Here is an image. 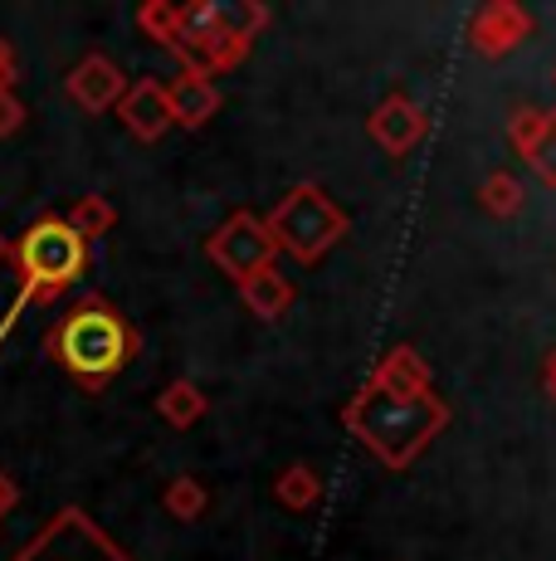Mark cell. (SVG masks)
Here are the masks:
<instances>
[{"instance_id": "cell-1", "label": "cell", "mask_w": 556, "mask_h": 561, "mask_svg": "<svg viewBox=\"0 0 556 561\" xmlns=\"http://www.w3.org/2000/svg\"><path fill=\"white\" fill-rule=\"evenodd\" d=\"M444 420H449V410L435 401V396L395 401V396L377 391V386H367V391L347 405L351 435L386 463V469H410V459L440 435Z\"/></svg>"}, {"instance_id": "cell-2", "label": "cell", "mask_w": 556, "mask_h": 561, "mask_svg": "<svg viewBox=\"0 0 556 561\" xmlns=\"http://www.w3.org/2000/svg\"><path fill=\"white\" fill-rule=\"evenodd\" d=\"M55 357L73 381H83L89 391L108 386L132 357V328L108 308V304H79L49 337Z\"/></svg>"}, {"instance_id": "cell-3", "label": "cell", "mask_w": 556, "mask_h": 561, "mask_svg": "<svg viewBox=\"0 0 556 561\" xmlns=\"http://www.w3.org/2000/svg\"><path fill=\"white\" fill-rule=\"evenodd\" d=\"M264 225H269L278 250L303 259V264H317V259L333 250V244L347 240V230H351L347 210H341V205L327 196L323 186H313V181L288 186L283 201L264 215Z\"/></svg>"}, {"instance_id": "cell-4", "label": "cell", "mask_w": 556, "mask_h": 561, "mask_svg": "<svg viewBox=\"0 0 556 561\" xmlns=\"http://www.w3.org/2000/svg\"><path fill=\"white\" fill-rule=\"evenodd\" d=\"M15 259H20V268H25L30 288H39V294H59V288H69L73 278L83 274L89 244H83V234L73 230L69 220H39V225L25 230Z\"/></svg>"}, {"instance_id": "cell-5", "label": "cell", "mask_w": 556, "mask_h": 561, "mask_svg": "<svg viewBox=\"0 0 556 561\" xmlns=\"http://www.w3.org/2000/svg\"><path fill=\"white\" fill-rule=\"evenodd\" d=\"M206 254H210V264H216L220 274H230L234 284H244V278H254L259 268H274L278 244H274L269 225H264V215L234 210L230 220H224L220 230L210 234Z\"/></svg>"}, {"instance_id": "cell-6", "label": "cell", "mask_w": 556, "mask_h": 561, "mask_svg": "<svg viewBox=\"0 0 556 561\" xmlns=\"http://www.w3.org/2000/svg\"><path fill=\"white\" fill-rule=\"evenodd\" d=\"M367 133L386 157H410L415 147L425 142V133H430V117H425V107L415 99H405V93H386V99L377 103V113L367 117Z\"/></svg>"}, {"instance_id": "cell-7", "label": "cell", "mask_w": 556, "mask_h": 561, "mask_svg": "<svg viewBox=\"0 0 556 561\" xmlns=\"http://www.w3.org/2000/svg\"><path fill=\"white\" fill-rule=\"evenodd\" d=\"M508 137L518 147V157L556 191V113H547V107H518L508 123Z\"/></svg>"}, {"instance_id": "cell-8", "label": "cell", "mask_w": 556, "mask_h": 561, "mask_svg": "<svg viewBox=\"0 0 556 561\" xmlns=\"http://www.w3.org/2000/svg\"><path fill=\"white\" fill-rule=\"evenodd\" d=\"M528 35H532V15L522 5H512V0H494V5H484L474 15V25H468V39H474V49L488 54V59H502V54H512Z\"/></svg>"}, {"instance_id": "cell-9", "label": "cell", "mask_w": 556, "mask_h": 561, "mask_svg": "<svg viewBox=\"0 0 556 561\" xmlns=\"http://www.w3.org/2000/svg\"><path fill=\"white\" fill-rule=\"evenodd\" d=\"M371 386H377V391H386V396H395V401H420V396H435L430 391V386H435L430 362H425L415 347L386 352L381 366H377V376H371Z\"/></svg>"}, {"instance_id": "cell-10", "label": "cell", "mask_w": 556, "mask_h": 561, "mask_svg": "<svg viewBox=\"0 0 556 561\" xmlns=\"http://www.w3.org/2000/svg\"><path fill=\"white\" fill-rule=\"evenodd\" d=\"M166 107H171V123H181V127H206L210 117L220 113V89L206 79V73L186 69L176 83H166Z\"/></svg>"}, {"instance_id": "cell-11", "label": "cell", "mask_w": 556, "mask_h": 561, "mask_svg": "<svg viewBox=\"0 0 556 561\" xmlns=\"http://www.w3.org/2000/svg\"><path fill=\"white\" fill-rule=\"evenodd\" d=\"M123 123L127 133H137L142 142H157V137L171 127V107H166V83L142 79L137 89L123 93Z\"/></svg>"}, {"instance_id": "cell-12", "label": "cell", "mask_w": 556, "mask_h": 561, "mask_svg": "<svg viewBox=\"0 0 556 561\" xmlns=\"http://www.w3.org/2000/svg\"><path fill=\"white\" fill-rule=\"evenodd\" d=\"M69 93H73V99H79L83 107H89V113H103V107L123 103L127 79L117 73V64H108V59H89V64H79V69H73Z\"/></svg>"}, {"instance_id": "cell-13", "label": "cell", "mask_w": 556, "mask_h": 561, "mask_svg": "<svg viewBox=\"0 0 556 561\" xmlns=\"http://www.w3.org/2000/svg\"><path fill=\"white\" fill-rule=\"evenodd\" d=\"M240 298H244V308H250L254 318L278 322L288 308H293V284H288L278 268H259L254 278H244L240 284Z\"/></svg>"}, {"instance_id": "cell-14", "label": "cell", "mask_w": 556, "mask_h": 561, "mask_svg": "<svg viewBox=\"0 0 556 561\" xmlns=\"http://www.w3.org/2000/svg\"><path fill=\"white\" fill-rule=\"evenodd\" d=\"M157 415L176 430H190L200 415H206V391L190 381H171L162 396H157Z\"/></svg>"}, {"instance_id": "cell-15", "label": "cell", "mask_w": 556, "mask_h": 561, "mask_svg": "<svg viewBox=\"0 0 556 561\" xmlns=\"http://www.w3.org/2000/svg\"><path fill=\"white\" fill-rule=\"evenodd\" d=\"M317 493H323V483H317L313 463H288V469L274 479V499L283 503L288 513H308L317 503Z\"/></svg>"}, {"instance_id": "cell-16", "label": "cell", "mask_w": 556, "mask_h": 561, "mask_svg": "<svg viewBox=\"0 0 556 561\" xmlns=\"http://www.w3.org/2000/svg\"><path fill=\"white\" fill-rule=\"evenodd\" d=\"M522 201L528 196H522V181L512 176V171H494V176L478 186V205H484L494 220H512V215L522 210Z\"/></svg>"}, {"instance_id": "cell-17", "label": "cell", "mask_w": 556, "mask_h": 561, "mask_svg": "<svg viewBox=\"0 0 556 561\" xmlns=\"http://www.w3.org/2000/svg\"><path fill=\"white\" fill-rule=\"evenodd\" d=\"M166 508H171V517H181V523H196V517L210 508L206 483H200V479H176L166 489Z\"/></svg>"}, {"instance_id": "cell-18", "label": "cell", "mask_w": 556, "mask_h": 561, "mask_svg": "<svg viewBox=\"0 0 556 561\" xmlns=\"http://www.w3.org/2000/svg\"><path fill=\"white\" fill-rule=\"evenodd\" d=\"M220 15H224V30H230L240 45H254V35L269 25V10L250 5V0H240V5H220Z\"/></svg>"}, {"instance_id": "cell-19", "label": "cell", "mask_w": 556, "mask_h": 561, "mask_svg": "<svg viewBox=\"0 0 556 561\" xmlns=\"http://www.w3.org/2000/svg\"><path fill=\"white\" fill-rule=\"evenodd\" d=\"M20 561H93V557L83 552L79 542H69V537H63V527H55V533L39 537V542L30 547V552L20 557Z\"/></svg>"}, {"instance_id": "cell-20", "label": "cell", "mask_w": 556, "mask_h": 561, "mask_svg": "<svg viewBox=\"0 0 556 561\" xmlns=\"http://www.w3.org/2000/svg\"><path fill=\"white\" fill-rule=\"evenodd\" d=\"M69 225H73V230L83 234V240H89V234L108 230V225H113V210H108V205H99V201H83L79 210L69 215Z\"/></svg>"}, {"instance_id": "cell-21", "label": "cell", "mask_w": 556, "mask_h": 561, "mask_svg": "<svg viewBox=\"0 0 556 561\" xmlns=\"http://www.w3.org/2000/svg\"><path fill=\"white\" fill-rule=\"evenodd\" d=\"M142 25L152 30V35L162 39L166 49L176 45V5H147V10H142Z\"/></svg>"}, {"instance_id": "cell-22", "label": "cell", "mask_w": 556, "mask_h": 561, "mask_svg": "<svg viewBox=\"0 0 556 561\" xmlns=\"http://www.w3.org/2000/svg\"><path fill=\"white\" fill-rule=\"evenodd\" d=\"M542 381H547V396L556 401V352L547 357V366H542Z\"/></svg>"}, {"instance_id": "cell-23", "label": "cell", "mask_w": 556, "mask_h": 561, "mask_svg": "<svg viewBox=\"0 0 556 561\" xmlns=\"http://www.w3.org/2000/svg\"><path fill=\"white\" fill-rule=\"evenodd\" d=\"M0 69H5V54H0Z\"/></svg>"}, {"instance_id": "cell-24", "label": "cell", "mask_w": 556, "mask_h": 561, "mask_svg": "<svg viewBox=\"0 0 556 561\" xmlns=\"http://www.w3.org/2000/svg\"><path fill=\"white\" fill-rule=\"evenodd\" d=\"M552 79H556V69H552Z\"/></svg>"}]
</instances>
